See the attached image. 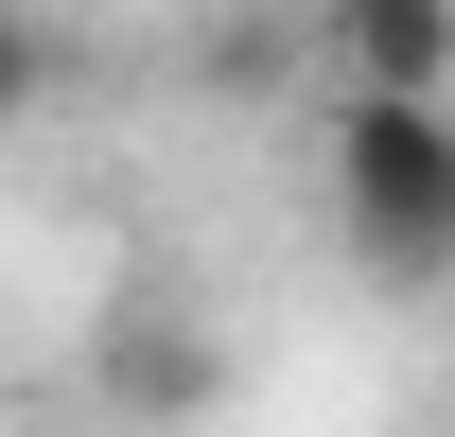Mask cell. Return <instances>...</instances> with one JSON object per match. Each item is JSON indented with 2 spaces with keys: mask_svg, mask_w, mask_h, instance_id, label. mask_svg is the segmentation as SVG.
Listing matches in <instances>:
<instances>
[{
  "mask_svg": "<svg viewBox=\"0 0 455 437\" xmlns=\"http://www.w3.org/2000/svg\"><path fill=\"white\" fill-rule=\"evenodd\" d=\"M333 227L368 280H455V106H350L333 88Z\"/></svg>",
  "mask_w": 455,
  "mask_h": 437,
  "instance_id": "1",
  "label": "cell"
},
{
  "mask_svg": "<svg viewBox=\"0 0 455 437\" xmlns=\"http://www.w3.org/2000/svg\"><path fill=\"white\" fill-rule=\"evenodd\" d=\"M315 70L350 106H455V0H315Z\"/></svg>",
  "mask_w": 455,
  "mask_h": 437,
  "instance_id": "2",
  "label": "cell"
},
{
  "mask_svg": "<svg viewBox=\"0 0 455 437\" xmlns=\"http://www.w3.org/2000/svg\"><path fill=\"white\" fill-rule=\"evenodd\" d=\"M211 385H228V350H211L193 315H140V332H106V402H123V420H193Z\"/></svg>",
  "mask_w": 455,
  "mask_h": 437,
  "instance_id": "3",
  "label": "cell"
},
{
  "mask_svg": "<svg viewBox=\"0 0 455 437\" xmlns=\"http://www.w3.org/2000/svg\"><path fill=\"white\" fill-rule=\"evenodd\" d=\"M53 18H36V0H0V123H36V106H53Z\"/></svg>",
  "mask_w": 455,
  "mask_h": 437,
  "instance_id": "4",
  "label": "cell"
}]
</instances>
